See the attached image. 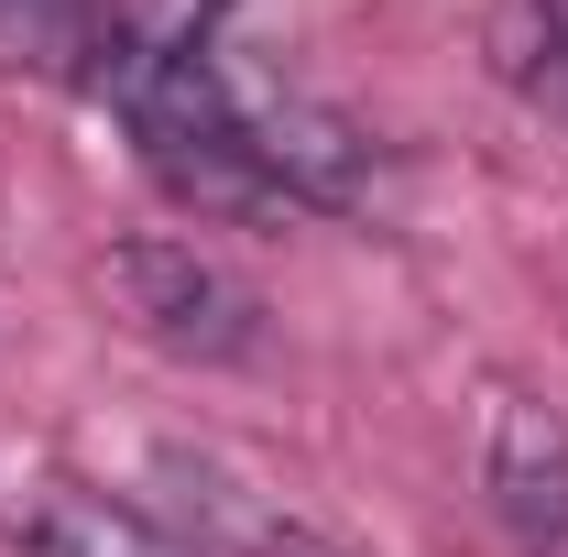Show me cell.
Wrapping results in <instances>:
<instances>
[{"mask_svg": "<svg viewBox=\"0 0 568 557\" xmlns=\"http://www.w3.org/2000/svg\"><path fill=\"white\" fill-rule=\"evenodd\" d=\"M493 67L536 99H558L568 77V0H493Z\"/></svg>", "mask_w": 568, "mask_h": 557, "instance_id": "5", "label": "cell"}, {"mask_svg": "<svg viewBox=\"0 0 568 557\" xmlns=\"http://www.w3.org/2000/svg\"><path fill=\"white\" fill-rule=\"evenodd\" d=\"M481 492H493L514 557H568V416L536 394H493L481 426Z\"/></svg>", "mask_w": 568, "mask_h": 557, "instance_id": "2", "label": "cell"}, {"mask_svg": "<svg viewBox=\"0 0 568 557\" xmlns=\"http://www.w3.org/2000/svg\"><path fill=\"white\" fill-rule=\"evenodd\" d=\"M11 547L22 557H197L175 525H153L142 503H110V492H88V482L33 492L22 525H11Z\"/></svg>", "mask_w": 568, "mask_h": 557, "instance_id": "4", "label": "cell"}, {"mask_svg": "<svg viewBox=\"0 0 568 557\" xmlns=\"http://www.w3.org/2000/svg\"><path fill=\"white\" fill-rule=\"evenodd\" d=\"M99 284H110V306L132 317V340L175 350V361H252L263 350V295L230 274L219 252H197V241H164V230H142V241H121L110 263H99Z\"/></svg>", "mask_w": 568, "mask_h": 557, "instance_id": "1", "label": "cell"}, {"mask_svg": "<svg viewBox=\"0 0 568 557\" xmlns=\"http://www.w3.org/2000/svg\"><path fill=\"white\" fill-rule=\"evenodd\" d=\"M252 557H351V547H339V536H317V525H295V514H274V536H263Z\"/></svg>", "mask_w": 568, "mask_h": 557, "instance_id": "6", "label": "cell"}, {"mask_svg": "<svg viewBox=\"0 0 568 557\" xmlns=\"http://www.w3.org/2000/svg\"><path fill=\"white\" fill-rule=\"evenodd\" d=\"M241 132H252V164L274 175L284 209H361V198H372V142H361L339 110L241 88Z\"/></svg>", "mask_w": 568, "mask_h": 557, "instance_id": "3", "label": "cell"}]
</instances>
